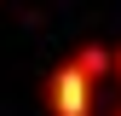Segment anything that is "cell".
<instances>
[{
    "label": "cell",
    "instance_id": "1",
    "mask_svg": "<svg viewBox=\"0 0 121 116\" xmlns=\"http://www.w3.org/2000/svg\"><path fill=\"white\" fill-rule=\"evenodd\" d=\"M98 76L81 64V58H64V64H52V76H46V87H40V99H46V116H92V105H98Z\"/></svg>",
    "mask_w": 121,
    "mask_h": 116
},
{
    "label": "cell",
    "instance_id": "2",
    "mask_svg": "<svg viewBox=\"0 0 121 116\" xmlns=\"http://www.w3.org/2000/svg\"><path fill=\"white\" fill-rule=\"evenodd\" d=\"M110 81L121 87V41H115V47H110Z\"/></svg>",
    "mask_w": 121,
    "mask_h": 116
},
{
    "label": "cell",
    "instance_id": "3",
    "mask_svg": "<svg viewBox=\"0 0 121 116\" xmlns=\"http://www.w3.org/2000/svg\"><path fill=\"white\" fill-rule=\"evenodd\" d=\"M115 116H121V105H115Z\"/></svg>",
    "mask_w": 121,
    "mask_h": 116
}]
</instances>
